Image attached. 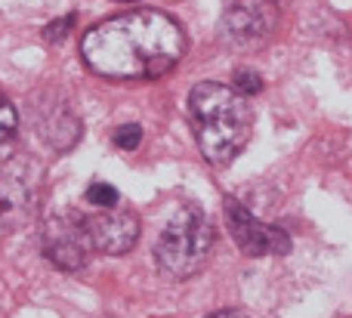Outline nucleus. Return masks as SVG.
Instances as JSON below:
<instances>
[{
    "label": "nucleus",
    "mask_w": 352,
    "mask_h": 318,
    "mask_svg": "<svg viewBox=\"0 0 352 318\" xmlns=\"http://www.w3.org/2000/svg\"><path fill=\"white\" fill-rule=\"evenodd\" d=\"M80 56L109 80H155L186 56V31L161 10H130L93 25L80 41Z\"/></svg>",
    "instance_id": "obj_1"
},
{
    "label": "nucleus",
    "mask_w": 352,
    "mask_h": 318,
    "mask_svg": "<svg viewBox=\"0 0 352 318\" xmlns=\"http://www.w3.org/2000/svg\"><path fill=\"white\" fill-rule=\"evenodd\" d=\"M188 117H192V130L201 155L213 167L235 161V155L250 139L254 111H250L248 96H241L229 84L201 80L188 96Z\"/></svg>",
    "instance_id": "obj_2"
},
{
    "label": "nucleus",
    "mask_w": 352,
    "mask_h": 318,
    "mask_svg": "<svg viewBox=\"0 0 352 318\" xmlns=\"http://www.w3.org/2000/svg\"><path fill=\"white\" fill-rule=\"evenodd\" d=\"M213 247V226L207 214L195 204H182L164 226L158 245H155V260H158L161 272L186 282V278L198 275L204 269L207 257Z\"/></svg>",
    "instance_id": "obj_3"
},
{
    "label": "nucleus",
    "mask_w": 352,
    "mask_h": 318,
    "mask_svg": "<svg viewBox=\"0 0 352 318\" xmlns=\"http://www.w3.org/2000/svg\"><path fill=\"white\" fill-rule=\"evenodd\" d=\"M43 253L47 260L62 272H80L90 260L93 238H90V223L80 214H56L43 223Z\"/></svg>",
    "instance_id": "obj_4"
},
{
    "label": "nucleus",
    "mask_w": 352,
    "mask_h": 318,
    "mask_svg": "<svg viewBox=\"0 0 352 318\" xmlns=\"http://www.w3.org/2000/svg\"><path fill=\"white\" fill-rule=\"evenodd\" d=\"M278 10L272 0H235L219 19V37L232 49H256L275 34Z\"/></svg>",
    "instance_id": "obj_5"
},
{
    "label": "nucleus",
    "mask_w": 352,
    "mask_h": 318,
    "mask_svg": "<svg viewBox=\"0 0 352 318\" xmlns=\"http://www.w3.org/2000/svg\"><path fill=\"white\" fill-rule=\"evenodd\" d=\"M226 223H229V232H232V238H235V245L241 247L248 257H269V253L285 257V253L291 251V235H287L285 229L256 220L235 198H226Z\"/></svg>",
    "instance_id": "obj_6"
},
{
    "label": "nucleus",
    "mask_w": 352,
    "mask_h": 318,
    "mask_svg": "<svg viewBox=\"0 0 352 318\" xmlns=\"http://www.w3.org/2000/svg\"><path fill=\"white\" fill-rule=\"evenodd\" d=\"M90 238L93 251L109 253V257H121V253L133 251L140 241V220L133 210H105V214L90 216Z\"/></svg>",
    "instance_id": "obj_7"
},
{
    "label": "nucleus",
    "mask_w": 352,
    "mask_h": 318,
    "mask_svg": "<svg viewBox=\"0 0 352 318\" xmlns=\"http://www.w3.org/2000/svg\"><path fill=\"white\" fill-rule=\"evenodd\" d=\"M37 185H41V177H37L34 161L28 158H16L0 170V214H25L31 207L37 195Z\"/></svg>",
    "instance_id": "obj_8"
},
{
    "label": "nucleus",
    "mask_w": 352,
    "mask_h": 318,
    "mask_svg": "<svg viewBox=\"0 0 352 318\" xmlns=\"http://www.w3.org/2000/svg\"><path fill=\"white\" fill-rule=\"evenodd\" d=\"M31 111H34V121H37V127H41V136L53 148L65 152V148H72L74 142L80 139V121L74 117V111L68 109L65 102L56 99V102L43 105V99H37V102L31 105Z\"/></svg>",
    "instance_id": "obj_9"
},
{
    "label": "nucleus",
    "mask_w": 352,
    "mask_h": 318,
    "mask_svg": "<svg viewBox=\"0 0 352 318\" xmlns=\"http://www.w3.org/2000/svg\"><path fill=\"white\" fill-rule=\"evenodd\" d=\"M16 127H19V115H16V109H12V102L6 99V93L0 90V155L12 146Z\"/></svg>",
    "instance_id": "obj_10"
},
{
    "label": "nucleus",
    "mask_w": 352,
    "mask_h": 318,
    "mask_svg": "<svg viewBox=\"0 0 352 318\" xmlns=\"http://www.w3.org/2000/svg\"><path fill=\"white\" fill-rule=\"evenodd\" d=\"M87 201L96 204V207H102V210H115L118 189L115 185H109V183H90L87 185Z\"/></svg>",
    "instance_id": "obj_11"
},
{
    "label": "nucleus",
    "mask_w": 352,
    "mask_h": 318,
    "mask_svg": "<svg viewBox=\"0 0 352 318\" xmlns=\"http://www.w3.org/2000/svg\"><path fill=\"white\" fill-rule=\"evenodd\" d=\"M115 146L118 148H124V152H133V148H140V142H142V127H136V124H124V127H118L115 130Z\"/></svg>",
    "instance_id": "obj_12"
},
{
    "label": "nucleus",
    "mask_w": 352,
    "mask_h": 318,
    "mask_svg": "<svg viewBox=\"0 0 352 318\" xmlns=\"http://www.w3.org/2000/svg\"><path fill=\"white\" fill-rule=\"evenodd\" d=\"M235 87L241 96H254V93H260L263 90V78L256 71H250V68H238L235 71Z\"/></svg>",
    "instance_id": "obj_13"
},
{
    "label": "nucleus",
    "mask_w": 352,
    "mask_h": 318,
    "mask_svg": "<svg viewBox=\"0 0 352 318\" xmlns=\"http://www.w3.org/2000/svg\"><path fill=\"white\" fill-rule=\"evenodd\" d=\"M72 25H74V16H65V19H59V22H50L47 25V41H65L68 37V31H72Z\"/></svg>",
    "instance_id": "obj_14"
},
{
    "label": "nucleus",
    "mask_w": 352,
    "mask_h": 318,
    "mask_svg": "<svg viewBox=\"0 0 352 318\" xmlns=\"http://www.w3.org/2000/svg\"><path fill=\"white\" fill-rule=\"evenodd\" d=\"M207 318H250L248 313H241V309H219V313L207 315Z\"/></svg>",
    "instance_id": "obj_15"
},
{
    "label": "nucleus",
    "mask_w": 352,
    "mask_h": 318,
    "mask_svg": "<svg viewBox=\"0 0 352 318\" xmlns=\"http://www.w3.org/2000/svg\"><path fill=\"white\" fill-rule=\"evenodd\" d=\"M118 3H136V0H118Z\"/></svg>",
    "instance_id": "obj_16"
}]
</instances>
